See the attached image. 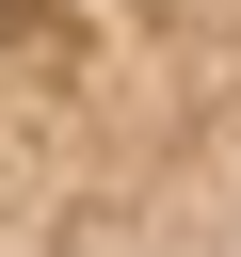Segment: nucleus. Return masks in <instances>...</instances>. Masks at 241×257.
<instances>
[{"mask_svg": "<svg viewBox=\"0 0 241 257\" xmlns=\"http://www.w3.org/2000/svg\"><path fill=\"white\" fill-rule=\"evenodd\" d=\"M0 257H241V0H0Z\"/></svg>", "mask_w": 241, "mask_h": 257, "instance_id": "nucleus-1", "label": "nucleus"}]
</instances>
